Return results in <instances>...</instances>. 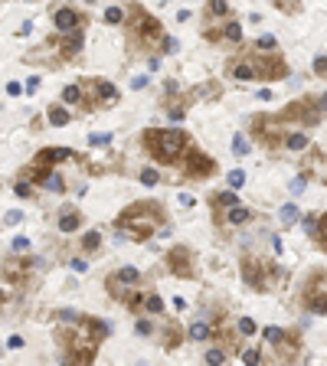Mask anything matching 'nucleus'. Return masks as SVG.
I'll list each match as a JSON object with an SVG mask.
<instances>
[{
  "mask_svg": "<svg viewBox=\"0 0 327 366\" xmlns=\"http://www.w3.org/2000/svg\"><path fill=\"white\" fill-rule=\"evenodd\" d=\"M144 144L154 151V157H161V161H177V154L184 151V131L177 128H167V131H147L144 134Z\"/></svg>",
  "mask_w": 327,
  "mask_h": 366,
  "instance_id": "1",
  "label": "nucleus"
},
{
  "mask_svg": "<svg viewBox=\"0 0 327 366\" xmlns=\"http://www.w3.org/2000/svg\"><path fill=\"white\" fill-rule=\"evenodd\" d=\"M157 219H161V213H157L154 203H138V206H131V209H124L118 223L121 226H131V232L138 239H147L154 232V226H157Z\"/></svg>",
  "mask_w": 327,
  "mask_h": 366,
  "instance_id": "2",
  "label": "nucleus"
},
{
  "mask_svg": "<svg viewBox=\"0 0 327 366\" xmlns=\"http://www.w3.org/2000/svg\"><path fill=\"white\" fill-rule=\"evenodd\" d=\"M184 170L190 173V177H209V173H213V161H209L206 154H186Z\"/></svg>",
  "mask_w": 327,
  "mask_h": 366,
  "instance_id": "3",
  "label": "nucleus"
},
{
  "mask_svg": "<svg viewBox=\"0 0 327 366\" xmlns=\"http://www.w3.org/2000/svg\"><path fill=\"white\" fill-rule=\"evenodd\" d=\"M53 23H56V26H59L62 33H69V30H76L79 23H82V17H79L76 10H69V7H62V10H56Z\"/></svg>",
  "mask_w": 327,
  "mask_h": 366,
  "instance_id": "4",
  "label": "nucleus"
},
{
  "mask_svg": "<svg viewBox=\"0 0 327 366\" xmlns=\"http://www.w3.org/2000/svg\"><path fill=\"white\" fill-rule=\"evenodd\" d=\"M170 268H174L177 275H193V268H190V252H186V248H174V252H170Z\"/></svg>",
  "mask_w": 327,
  "mask_h": 366,
  "instance_id": "5",
  "label": "nucleus"
},
{
  "mask_svg": "<svg viewBox=\"0 0 327 366\" xmlns=\"http://www.w3.org/2000/svg\"><path fill=\"white\" fill-rule=\"evenodd\" d=\"M72 157V151L69 147H46V151H40V157H36V163H59V161H69Z\"/></svg>",
  "mask_w": 327,
  "mask_h": 366,
  "instance_id": "6",
  "label": "nucleus"
},
{
  "mask_svg": "<svg viewBox=\"0 0 327 366\" xmlns=\"http://www.w3.org/2000/svg\"><path fill=\"white\" fill-rule=\"evenodd\" d=\"M157 30H161V26L154 23V17H147V13L138 10V33H141L144 40H154V36H157Z\"/></svg>",
  "mask_w": 327,
  "mask_h": 366,
  "instance_id": "7",
  "label": "nucleus"
},
{
  "mask_svg": "<svg viewBox=\"0 0 327 366\" xmlns=\"http://www.w3.org/2000/svg\"><path fill=\"white\" fill-rule=\"evenodd\" d=\"M245 219H249V209H245V206H239V203H236V206L226 213V223H229V226H236V223H245Z\"/></svg>",
  "mask_w": 327,
  "mask_h": 366,
  "instance_id": "8",
  "label": "nucleus"
},
{
  "mask_svg": "<svg viewBox=\"0 0 327 366\" xmlns=\"http://www.w3.org/2000/svg\"><path fill=\"white\" fill-rule=\"evenodd\" d=\"M49 124H56V128H62V124H69V111L65 108H49Z\"/></svg>",
  "mask_w": 327,
  "mask_h": 366,
  "instance_id": "9",
  "label": "nucleus"
},
{
  "mask_svg": "<svg viewBox=\"0 0 327 366\" xmlns=\"http://www.w3.org/2000/svg\"><path fill=\"white\" fill-rule=\"evenodd\" d=\"M40 183L49 186V190H56V193L62 190V177H59V173H40Z\"/></svg>",
  "mask_w": 327,
  "mask_h": 366,
  "instance_id": "10",
  "label": "nucleus"
},
{
  "mask_svg": "<svg viewBox=\"0 0 327 366\" xmlns=\"http://www.w3.org/2000/svg\"><path fill=\"white\" fill-rule=\"evenodd\" d=\"M259 76H265V79H282V76H285V65H282V62H268V65H262Z\"/></svg>",
  "mask_w": 327,
  "mask_h": 366,
  "instance_id": "11",
  "label": "nucleus"
},
{
  "mask_svg": "<svg viewBox=\"0 0 327 366\" xmlns=\"http://www.w3.org/2000/svg\"><path fill=\"white\" fill-rule=\"evenodd\" d=\"M278 216H282L285 226H291V223H298V216H301V213H298V206H294V203H288V206H282V213H278Z\"/></svg>",
  "mask_w": 327,
  "mask_h": 366,
  "instance_id": "12",
  "label": "nucleus"
},
{
  "mask_svg": "<svg viewBox=\"0 0 327 366\" xmlns=\"http://www.w3.org/2000/svg\"><path fill=\"white\" fill-rule=\"evenodd\" d=\"M59 229H62V232H76L79 229V213H65L62 219H59Z\"/></svg>",
  "mask_w": 327,
  "mask_h": 366,
  "instance_id": "13",
  "label": "nucleus"
},
{
  "mask_svg": "<svg viewBox=\"0 0 327 366\" xmlns=\"http://www.w3.org/2000/svg\"><path fill=\"white\" fill-rule=\"evenodd\" d=\"M98 245H102V232H95V229H92V232H85V239H82V248H85V252H95Z\"/></svg>",
  "mask_w": 327,
  "mask_h": 366,
  "instance_id": "14",
  "label": "nucleus"
},
{
  "mask_svg": "<svg viewBox=\"0 0 327 366\" xmlns=\"http://www.w3.org/2000/svg\"><path fill=\"white\" fill-rule=\"evenodd\" d=\"M285 144H288V151H305V147H307V138L298 131V134H288V141H285Z\"/></svg>",
  "mask_w": 327,
  "mask_h": 366,
  "instance_id": "15",
  "label": "nucleus"
},
{
  "mask_svg": "<svg viewBox=\"0 0 327 366\" xmlns=\"http://www.w3.org/2000/svg\"><path fill=\"white\" fill-rule=\"evenodd\" d=\"M262 337H265L268 344H275V346H278V344L285 340V330H282V327H265V330H262Z\"/></svg>",
  "mask_w": 327,
  "mask_h": 366,
  "instance_id": "16",
  "label": "nucleus"
},
{
  "mask_svg": "<svg viewBox=\"0 0 327 366\" xmlns=\"http://www.w3.org/2000/svg\"><path fill=\"white\" fill-rule=\"evenodd\" d=\"M232 76H236V79H242V82H249V79H255V76H259V72H255L252 65L239 62V65H236V69H232Z\"/></svg>",
  "mask_w": 327,
  "mask_h": 366,
  "instance_id": "17",
  "label": "nucleus"
},
{
  "mask_svg": "<svg viewBox=\"0 0 327 366\" xmlns=\"http://www.w3.org/2000/svg\"><path fill=\"white\" fill-rule=\"evenodd\" d=\"M98 98H102V102H115V98H118V92H115V85H111V82H98Z\"/></svg>",
  "mask_w": 327,
  "mask_h": 366,
  "instance_id": "18",
  "label": "nucleus"
},
{
  "mask_svg": "<svg viewBox=\"0 0 327 366\" xmlns=\"http://www.w3.org/2000/svg\"><path fill=\"white\" fill-rule=\"evenodd\" d=\"M307 304H311V311H314V314H327V298H324V294H311Z\"/></svg>",
  "mask_w": 327,
  "mask_h": 366,
  "instance_id": "19",
  "label": "nucleus"
},
{
  "mask_svg": "<svg viewBox=\"0 0 327 366\" xmlns=\"http://www.w3.org/2000/svg\"><path fill=\"white\" fill-rule=\"evenodd\" d=\"M138 278H141V275H138V268H121L111 281H124V285H134Z\"/></svg>",
  "mask_w": 327,
  "mask_h": 366,
  "instance_id": "20",
  "label": "nucleus"
},
{
  "mask_svg": "<svg viewBox=\"0 0 327 366\" xmlns=\"http://www.w3.org/2000/svg\"><path fill=\"white\" fill-rule=\"evenodd\" d=\"M62 102H65V105H76V102H82V88L69 85V88L62 92Z\"/></svg>",
  "mask_w": 327,
  "mask_h": 366,
  "instance_id": "21",
  "label": "nucleus"
},
{
  "mask_svg": "<svg viewBox=\"0 0 327 366\" xmlns=\"http://www.w3.org/2000/svg\"><path fill=\"white\" fill-rule=\"evenodd\" d=\"M144 307H147L151 314H161L164 311V301L157 298V294H147V298H144Z\"/></svg>",
  "mask_w": 327,
  "mask_h": 366,
  "instance_id": "22",
  "label": "nucleus"
},
{
  "mask_svg": "<svg viewBox=\"0 0 327 366\" xmlns=\"http://www.w3.org/2000/svg\"><path fill=\"white\" fill-rule=\"evenodd\" d=\"M206 337H209L206 324H193V327H190V340H206Z\"/></svg>",
  "mask_w": 327,
  "mask_h": 366,
  "instance_id": "23",
  "label": "nucleus"
},
{
  "mask_svg": "<svg viewBox=\"0 0 327 366\" xmlns=\"http://www.w3.org/2000/svg\"><path fill=\"white\" fill-rule=\"evenodd\" d=\"M79 49H82V36H69V40L62 43V53H69V56L79 53Z\"/></svg>",
  "mask_w": 327,
  "mask_h": 366,
  "instance_id": "24",
  "label": "nucleus"
},
{
  "mask_svg": "<svg viewBox=\"0 0 327 366\" xmlns=\"http://www.w3.org/2000/svg\"><path fill=\"white\" fill-rule=\"evenodd\" d=\"M232 151L239 154V157H242V154H249V141L242 138V134H236V138H232Z\"/></svg>",
  "mask_w": 327,
  "mask_h": 366,
  "instance_id": "25",
  "label": "nucleus"
},
{
  "mask_svg": "<svg viewBox=\"0 0 327 366\" xmlns=\"http://www.w3.org/2000/svg\"><path fill=\"white\" fill-rule=\"evenodd\" d=\"M121 17H124L121 7H108V10H105V23H121Z\"/></svg>",
  "mask_w": 327,
  "mask_h": 366,
  "instance_id": "26",
  "label": "nucleus"
},
{
  "mask_svg": "<svg viewBox=\"0 0 327 366\" xmlns=\"http://www.w3.org/2000/svg\"><path fill=\"white\" fill-rule=\"evenodd\" d=\"M226 180H229V186H232V190H239L242 183H245V173H242V170H232Z\"/></svg>",
  "mask_w": 327,
  "mask_h": 366,
  "instance_id": "27",
  "label": "nucleus"
},
{
  "mask_svg": "<svg viewBox=\"0 0 327 366\" xmlns=\"http://www.w3.org/2000/svg\"><path fill=\"white\" fill-rule=\"evenodd\" d=\"M157 180H161V177H157V170H151V167H147V170H141V183H144V186H154Z\"/></svg>",
  "mask_w": 327,
  "mask_h": 366,
  "instance_id": "28",
  "label": "nucleus"
},
{
  "mask_svg": "<svg viewBox=\"0 0 327 366\" xmlns=\"http://www.w3.org/2000/svg\"><path fill=\"white\" fill-rule=\"evenodd\" d=\"M226 40H236V43L242 40V26H239V23H229V26H226Z\"/></svg>",
  "mask_w": 327,
  "mask_h": 366,
  "instance_id": "29",
  "label": "nucleus"
},
{
  "mask_svg": "<svg viewBox=\"0 0 327 366\" xmlns=\"http://www.w3.org/2000/svg\"><path fill=\"white\" fill-rule=\"evenodd\" d=\"M209 10L216 13V17H223V13H229V3L226 0H209Z\"/></svg>",
  "mask_w": 327,
  "mask_h": 366,
  "instance_id": "30",
  "label": "nucleus"
},
{
  "mask_svg": "<svg viewBox=\"0 0 327 366\" xmlns=\"http://www.w3.org/2000/svg\"><path fill=\"white\" fill-rule=\"evenodd\" d=\"M239 334H245V337L255 334V321H252V317H242L239 321Z\"/></svg>",
  "mask_w": 327,
  "mask_h": 366,
  "instance_id": "31",
  "label": "nucleus"
},
{
  "mask_svg": "<svg viewBox=\"0 0 327 366\" xmlns=\"http://www.w3.org/2000/svg\"><path fill=\"white\" fill-rule=\"evenodd\" d=\"M317 236H321V245L327 248V216L324 219H317Z\"/></svg>",
  "mask_w": 327,
  "mask_h": 366,
  "instance_id": "32",
  "label": "nucleus"
},
{
  "mask_svg": "<svg viewBox=\"0 0 327 366\" xmlns=\"http://www.w3.org/2000/svg\"><path fill=\"white\" fill-rule=\"evenodd\" d=\"M216 203H219V206H236V193H219Z\"/></svg>",
  "mask_w": 327,
  "mask_h": 366,
  "instance_id": "33",
  "label": "nucleus"
},
{
  "mask_svg": "<svg viewBox=\"0 0 327 366\" xmlns=\"http://www.w3.org/2000/svg\"><path fill=\"white\" fill-rule=\"evenodd\" d=\"M20 219H23V213H20V209H10V213L3 216V223H7V226H13V223H20Z\"/></svg>",
  "mask_w": 327,
  "mask_h": 366,
  "instance_id": "34",
  "label": "nucleus"
},
{
  "mask_svg": "<svg viewBox=\"0 0 327 366\" xmlns=\"http://www.w3.org/2000/svg\"><path fill=\"white\" fill-rule=\"evenodd\" d=\"M291 193H305V177H294L291 180Z\"/></svg>",
  "mask_w": 327,
  "mask_h": 366,
  "instance_id": "35",
  "label": "nucleus"
},
{
  "mask_svg": "<svg viewBox=\"0 0 327 366\" xmlns=\"http://www.w3.org/2000/svg\"><path fill=\"white\" fill-rule=\"evenodd\" d=\"M23 248H30V242H26L23 236H17L13 239V252H23Z\"/></svg>",
  "mask_w": 327,
  "mask_h": 366,
  "instance_id": "36",
  "label": "nucleus"
},
{
  "mask_svg": "<svg viewBox=\"0 0 327 366\" xmlns=\"http://www.w3.org/2000/svg\"><path fill=\"white\" fill-rule=\"evenodd\" d=\"M206 363H223V350H209V353H206Z\"/></svg>",
  "mask_w": 327,
  "mask_h": 366,
  "instance_id": "37",
  "label": "nucleus"
},
{
  "mask_svg": "<svg viewBox=\"0 0 327 366\" xmlns=\"http://www.w3.org/2000/svg\"><path fill=\"white\" fill-rule=\"evenodd\" d=\"M242 360H245V363H259V350H245Z\"/></svg>",
  "mask_w": 327,
  "mask_h": 366,
  "instance_id": "38",
  "label": "nucleus"
},
{
  "mask_svg": "<svg viewBox=\"0 0 327 366\" xmlns=\"http://www.w3.org/2000/svg\"><path fill=\"white\" fill-rule=\"evenodd\" d=\"M262 46H265V49H272V46H275V36H259V49H262Z\"/></svg>",
  "mask_w": 327,
  "mask_h": 366,
  "instance_id": "39",
  "label": "nucleus"
},
{
  "mask_svg": "<svg viewBox=\"0 0 327 366\" xmlns=\"http://www.w3.org/2000/svg\"><path fill=\"white\" fill-rule=\"evenodd\" d=\"M88 141H92V144H108V141H111V134H92Z\"/></svg>",
  "mask_w": 327,
  "mask_h": 366,
  "instance_id": "40",
  "label": "nucleus"
},
{
  "mask_svg": "<svg viewBox=\"0 0 327 366\" xmlns=\"http://www.w3.org/2000/svg\"><path fill=\"white\" fill-rule=\"evenodd\" d=\"M305 229L307 232H317V219L314 216H305Z\"/></svg>",
  "mask_w": 327,
  "mask_h": 366,
  "instance_id": "41",
  "label": "nucleus"
},
{
  "mask_svg": "<svg viewBox=\"0 0 327 366\" xmlns=\"http://www.w3.org/2000/svg\"><path fill=\"white\" fill-rule=\"evenodd\" d=\"M314 72H327V59L324 56H317L314 59Z\"/></svg>",
  "mask_w": 327,
  "mask_h": 366,
  "instance_id": "42",
  "label": "nucleus"
},
{
  "mask_svg": "<svg viewBox=\"0 0 327 366\" xmlns=\"http://www.w3.org/2000/svg\"><path fill=\"white\" fill-rule=\"evenodd\" d=\"M20 92H23L20 82H10V85H7V95H20Z\"/></svg>",
  "mask_w": 327,
  "mask_h": 366,
  "instance_id": "43",
  "label": "nucleus"
},
{
  "mask_svg": "<svg viewBox=\"0 0 327 366\" xmlns=\"http://www.w3.org/2000/svg\"><path fill=\"white\" fill-rule=\"evenodd\" d=\"M164 49H167V53H177V40H170V36H167V40H164Z\"/></svg>",
  "mask_w": 327,
  "mask_h": 366,
  "instance_id": "44",
  "label": "nucleus"
},
{
  "mask_svg": "<svg viewBox=\"0 0 327 366\" xmlns=\"http://www.w3.org/2000/svg\"><path fill=\"white\" fill-rule=\"evenodd\" d=\"M7 344H10V350H20V346H23V337H10Z\"/></svg>",
  "mask_w": 327,
  "mask_h": 366,
  "instance_id": "45",
  "label": "nucleus"
},
{
  "mask_svg": "<svg viewBox=\"0 0 327 366\" xmlns=\"http://www.w3.org/2000/svg\"><path fill=\"white\" fill-rule=\"evenodd\" d=\"M138 334H144V337H147V334H151V324H147V321H141V324H138Z\"/></svg>",
  "mask_w": 327,
  "mask_h": 366,
  "instance_id": "46",
  "label": "nucleus"
},
{
  "mask_svg": "<svg viewBox=\"0 0 327 366\" xmlns=\"http://www.w3.org/2000/svg\"><path fill=\"white\" fill-rule=\"evenodd\" d=\"M17 196H30V186H26V183H17Z\"/></svg>",
  "mask_w": 327,
  "mask_h": 366,
  "instance_id": "47",
  "label": "nucleus"
},
{
  "mask_svg": "<svg viewBox=\"0 0 327 366\" xmlns=\"http://www.w3.org/2000/svg\"><path fill=\"white\" fill-rule=\"evenodd\" d=\"M36 88H40V79L33 76V79H30V82H26V92H36Z\"/></svg>",
  "mask_w": 327,
  "mask_h": 366,
  "instance_id": "48",
  "label": "nucleus"
},
{
  "mask_svg": "<svg viewBox=\"0 0 327 366\" xmlns=\"http://www.w3.org/2000/svg\"><path fill=\"white\" fill-rule=\"evenodd\" d=\"M131 85H134V88H144V85H147V76H138L134 82H131Z\"/></svg>",
  "mask_w": 327,
  "mask_h": 366,
  "instance_id": "49",
  "label": "nucleus"
},
{
  "mask_svg": "<svg viewBox=\"0 0 327 366\" xmlns=\"http://www.w3.org/2000/svg\"><path fill=\"white\" fill-rule=\"evenodd\" d=\"M88 3H95V0H88Z\"/></svg>",
  "mask_w": 327,
  "mask_h": 366,
  "instance_id": "50",
  "label": "nucleus"
}]
</instances>
